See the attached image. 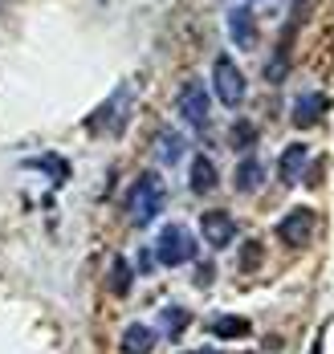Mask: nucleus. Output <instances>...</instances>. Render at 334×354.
<instances>
[{
  "label": "nucleus",
  "instance_id": "obj_23",
  "mask_svg": "<svg viewBox=\"0 0 334 354\" xmlns=\"http://www.w3.org/2000/svg\"><path fill=\"white\" fill-rule=\"evenodd\" d=\"M310 354H322V338H318V342H314V351H310Z\"/></svg>",
  "mask_w": 334,
  "mask_h": 354
},
{
  "label": "nucleus",
  "instance_id": "obj_24",
  "mask_svg": "<svg viewBox=\"0 0 334 354\" xmlns=\"http://www.w3.org/2000/svg\"><path fill=\"white\" fill-rule=\"evenodd\" d=\"M184 354H212V351H184Z\"/></svg>",
  "mask_w": 334,
  "mask_h": 354
},
{
  "label": "nucleus",
  "instance_id": "obj_12",
  "mask_svg": "<svg viewBox=\"0 0 334 354\" xmlns=\"http://www.w3.org/2000/svg\"><path fill=\"white\" fill-rule=\"evenodd\" d=\"M236 192H261V183H265V163H261L257 155H245L241 163H236Z\"/></svg>",
  "mask_w": 334,
  "mask_h": 354
},
{
  "label": "nucleus",
  "instance_id": "obj_7",
  "mask_svg": "<svg viewBox=\"0 0 334 354\" xmlns=\"http://www.w3.org/2000/svg\"><path fill=\"white\" fill-rule=\"evenodd\" d=\"M326 110H331V98L326 94H318V90H306V94H297L290 114H294V127H318L322 118H326Z\"/></svg>",
  "mask_w": 334,
  "mask_h": 354
},
{
  "label": "nucleus",
  "instance_id": "obj_20",
  "mask_svg": "<svg viewBox=\"0 0 334 354\" xmlns=\"http://www.w3.org/2000/svg\"><path fill=\"white\" fill-rule=\"evenodd\" d=\"M37 167H45V171H49L53 179H57V183H62V179L70 176V163H62L57 155H41V159H37Z\"/></svg>",
  "mask_w": 334,
  "mask_h": 354
},
{
  "label": "nucleus",
  "instance_id": "obj_2",
  "mask_svg": "<svg viewBox=\"0 0 334 354\" xmlns=\"http://www.w3.org/2000/svg\"><path fill=\"white\" fill-rule=\"evenodd\" d=\"M155 257L167 265V269H176V265H184L196 257V241H192V232H187L184 224H163V232H159V241H155Z\"/></svg>",
  "mask_w": 334,
  "mask_h": 354
},
{
  "label": "nucleus",
  "instance_id": "obj_9",
  "mask_svg": "<svg viewBox=\"0 0 334 354\" xmlns=\"http://www.w3.org/2000/svg\"><path fill=\"white\" fill-rule=\"evenodd\" d=\"M216 183H221L216 163H212L208 155H196V159H192V167H187V187H192L196 196H208V192H216Z\"/></svg>",
  "mask_w": 334,
  "mask_h": 354
},
{
  "label": "nucleus",
  "instance_id": "obj_17",
  "mask_svg": "<svg viewBox=\"0 0 334 354\" xmlns=\"http://www.w3.org/2000/svg\"><path fill=\"white\" fill-rule=\"evenodd\" d=\"M131 281H135L131 261H127V257H114L111 261V289L114 293H131Z\"/></svg>",
  "mask_w": 334,
  "mask_h": 354
},
{
  "label": "nucleus",
  "instance_id": "obj_19",
  "mask_svg": "<svg viewBox=\"0 0 334 354\" xmlns=\"http://www.w3.org/2000/svg\"><path fill=\"white\" fill-rule=\"evenodd\" d=\"M261 257H265L261 241H245V245H241V269H245V273H253V269L261 265Z\"/></svg>",
  "mask_w": 334,
  "mask_h": 354
},
{
  "label": "nucleus",
  "instance_id": "obj_14",
  "mask_svg": "<svg viewBox=\"0 0 334 354\" xmlns=\"http://www.w3.org/2000/svg\"><path fill=\"white\" fill-rule=\"evenodd\" d=\"M187 322H192V314H187L184 306H163L159 310V334L163 338H180L187 330Z\"/></svg>",
  "mask_w": 334,
  "mask_h": 354
},
{
  "label": "nucleus",
  "instance_id": "obj_21",
  "mask_svg": "<svg viewBox=\"0 0 334 354\" xmlns=\"http://www.w3.org/2000/svg\"><path fill=\"white\" fill-rule=\"evenodd\" d=\"M286 73H290V62H286V45H281V49H277V57L269 62V70H265V77H269V82H281Z\"/></svg>",
  "mask_w": 334,
  "mask_h": 354
},
{
  "label": "nucleus",
  "instance_id": "obj_3",
  "mask_svg": "<svg viewBox=\"0 0 334 354\" xmlns=\"http://www.w3.org/2000/svg\"><path fill=\"white\" fill-rule=\"evenodd\" d=\"M212 90H216V98L224 106H241L245 102V73L236 70V62H228V53H221L216 66H212Z\"/></svg>",
  "mask_w": 334,
  "mask_h": 354
},
{
  "label": "nucleus",
  "instance_id": "obj_16",
  "mask_svg": "<svg viewBox=\"0 0 334 354\" xmlns=\"http://www.w3.org/2000/svg\"><path fill=\"white\" fill-rule=\"evenodd\" d=\"M212 334H216V338H249L253 326H249L245 318H236V314H232V318L221 314V318H212Z\"/></svg>",
  "mask_w": 334,
  "mask_h": 354
},
{
  "label": "nucleus",
  "instance_id": "obj_8",
  "mask_svg": "<svg viewBox=\"0 0 334 354\" xmlns=\"http://www.w3.org/2000/svg\"><path fill=\"white\" fill-rule=\"evenodd\" d=\"M200 232H204V241H208L212 248H228V241L236 236V224H232V216L228 212H204Z\"/></svg>",
  "mask_w": 334,
  "mask_h": 354
},
{
  "label": "nucleus",
  "instance_id": "obj_6",
  "mask_svg": "<svg viewBox=\"0 0 334 354\" xmlns=\"http://www.w3.org/2000/svg\"><path fill=\"white\" fill-rule=\"evenodd\" d=\"M208 110H212V98L200 82H184L180 90V114H184L192 127H208Z\"/></svg>",
  "mask_w": 334,
  "mask_h": 354
},
{
  "label": "nucleus",
  "instance_id": "obj_10",
  "mask_svg": "<svg viewBox=\"0 0 334 354\" xmlns=\"http://www.w3.org/2000/svg\"><path fill=\"white\" fill-rule=\"evenodd\" d=\"M228 37H232L236 49H253L257 45V25H253L249 8H228Z\"/></svg>",
  "mask_w": 334,
  "mask_h": 354
},
{
  "label": "nucleus",
  "instance_id": "obj_22",
  "mask_svg": "<svg viewBox=\"0 0 334 354\" xmlns=\"http://www.w3.org/2000/svg\"><path fill=\"white\" fill-rule=\"evenodd\" d=\"M273 4H277V0H249V12H253V8H273Z\"/></svg>",
  "mask_w": 334,
  "mask_h": 354
},
{
  "label": "nucleus",
  "instance_id": "obj_1",
  "mask_svg": "<svg viewBox=\"0 0 334 354\" xmlns=\"http://www.w3.org/2000/svg\"><path fill=\"white\" fill-rule=\"evenodd\" d=\"M163 200H167V183L159 171H143V176L131 183V196H127V212H131V224H151L155 216L163 212Z\"/></svg>",
  "mask_w": 334,
  "mask_h": 354
},
{
  "label": "nucleus",
  "instance_id": "obj_11",
  "mask_svg": "<svg viewBox=\"0 0 334 354\" xmlns=\"http://www.w3.org/2000/svg\"><path fill=\"white\" fill-rule=\"evenodd\" d=\"M118 351L122 354H151L155 351V330L143 326V322H131L122 330V338H118Z\"/></svg>",
  "mask_w": 334,
  "mask_h": 354
},
{
  "label": "nucleus",
  "instance_id": "obj_18",
  "mask_svg": "<svg viewBox=\"0 0 334 354\" xmlns=\"http://www.w3.org/2000/svg\"><path fill=\"white\" fill-rule=\"evenodd\" d=\"M228 142H232L236 151H249V147L257 142V127H253L249 118H236V122H232V131H228Z\"/></svg>",
  "mask_w": 334,
  "mask_h": 354
},
{
  "label": "nucleus",
  "instance_id": "obj_5",
  "mask_svg": "<svg viewBox=\"0 0 334 354\" xmlns=\"http://www.w3.org/2000/svg\"><path fill=\"white\" fill-rule=\"evenodd\" d=\"M314 220H318V216L310 212V208H294V212H286V216H281V224H277L281 245L301 248L310 236H314Z\"/></svg>",
  "mask_w": 334,
  "mask_h": 354
},
{
  "label": "nucleus",
  "instance_id": "obj_15",
  "mask_svg": "<svg viewBox=\"0 0 334 354\" xmlns=\"http://www.w3.org/2000/svg\"><path fill=\"white\" fill-rule=\"evenodd\" d=\"M184 139L176 135V131H163L159 139H155V155H159V163H180L184 159Z\"/></svg>",
  "mask_w": 334,
  "mask_h": 354
},
{
  "label": "nucleus",
  "instance_id": "obj_4",
  "mask_svg": "<svg viewBox=\"0 0 334 354\" xmlns=\"http://www.w3.org/2000/svg\"><path fill=\"white\" fill-rule=\"evenodd\" d=\"M131 106H135V94H131L127 86H122V90H114L111 102L90 118V131H94V135H98V131H106V135H122V122H127Z\"/></svg>",
  "mask_w": 334,
  "mask_h": 354
},
{
  "label": "nucleus",
  "instance_id": "obj_13",
  "mask_svg": "<svg viewBox=\"0 0 334 354\" xmlns=\"http://www.w3.org/2000/svg\"><path fill=\"white\" fill-rule=\"evenodd\" d=\"M306 159H310V151H306L301 142L286 147V151H281V163H277V176H281V183H297V179H301V171H306Z\"/></svg>",
  "mask_w": 334,
  "mask_h": 354
}]
</instances>
